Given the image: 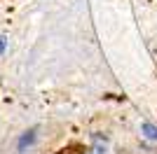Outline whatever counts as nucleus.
Segmentation results:
<instances>
[{"label":"nucleus","instance_id":"1","mask_svg":"<svg viewBox=\"0 0 157 154\" xmlns=\"http://www.w3.org/2000/svg\"><path fill=\"white\" fill-rule=\"evenodd\" d=\"M33 140H35V131H28V133L19 140V149H26V145H31Z\"/></svg>","mask_w":157,"mask_h":154},{"label":"nucleus","instance_id":"2","mask_svg":"<svg viewBox=\"0 0 157 154\" xmlns=\"http://www.w3.org/2000/svg\"><path fill=\"white\" fill-rule=\"evenodd\" d=\"M143 133L148 135V138H152V140H157V128L152 126V124H143Z\"/></svg>","mask_w":157,"mask_h":154},{"label":"nucleus","instance_id":"3","mask_svg":"<svg viewBox=\"0 0 157 154\" xmlns=\"http://www.w3.org/2000/svg\"><path fill=\"white\" fill-rule=\"evenodd\" d=\"M5 47H7V38H2V35H0V54L5 51Z\"/></svg>","mask_w":157,"mask_h":154}]
</instances>
